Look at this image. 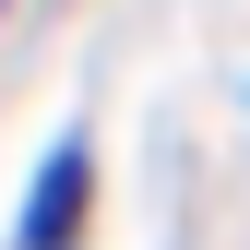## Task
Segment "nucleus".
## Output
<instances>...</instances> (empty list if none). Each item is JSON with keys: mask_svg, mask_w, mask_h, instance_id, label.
I'll return each instance as SVG.
<instances>
[{"mask_svg": "<svg viewBox=\"0 0 250 250\" xmlns=\"http://www.w3.org/2000/svg\"><path fill=\"white\" fill-rule=\"evenodd\" d=\"M83 203H96V131H60L48 143V167H36V191H24V227H12V250H72L83 238Z\"/></svg>", "mask_w": 250, "mask_h": 250, "instance_id": "obj_1", "label": "nucleus"}]
</instances>
